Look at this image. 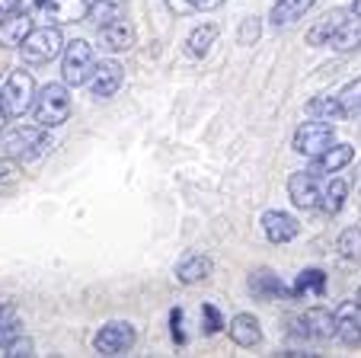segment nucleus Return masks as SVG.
<instances>
[{"label": "nucleus", "instance_id": "nucleus-20", "mask_svg": "<svg viewBox=\"0 0 361 358\" xmlns=\"http://www.w3.org/2000/svg\"><path fill=\"white\" fill-rule=\"evenodd\" d=\"M314 4L317 0H279L272 7V16H269V20H272L275 29H285V26H291V23H298Z\"/></svg>", "mask_w": 361, "mask_h": 358}, {"label": "nucleus", "instance_id": "nucleus-26", "mask_svg": "<svg viewBox=\"0 0 361 358\" xmlns=\"http://www.w3.org/2000/svg\"><path fill=\"white\" fill-rule=\"evenodd\" d=\"M42 13H48V20H58V23H71V20H83L87 13V4L83 0H48Z\"/></svg>", "mask_w": 361, "mask_h": 358}, {"label": "nucleus", "instance_id": "nucleus-41", "mask_svg": "<svg viewBox=\"0 0 361 358\" xmlns=\"http://www.w3.org/2000/svg\"><path fill=\"white\" fill-rule=\"evenodd\" d=\"M45 4H48V0H35V7H39V10H42V7H45Z\"/></svg>", "mask_w": 361, "mask_h": 358}, {"label": "nucleus", "instance_id": "nucleus-43", "mask_svg": "<svg viewBox=\"0 0 361 358\" xmlns=\"http://www.w3.org/2000/svg\"><path fill=\"white\" fill-rule=\"evenodd\" d=\"M358 112H361V109H358Z\"/></svg>", "mask_w": 361, "mask_h": 358}, {"label": "nucleus", "instance_id": "nucleus-34", "mask_svg": "<svg viewBox=\"0 0 361 358\" xmlns=\"http://www.w3.org/2000/svg\"><path fill=\"white\" fill-rule=\"evenodd\" d=\"M259 32H262L259 20H256V16H246V20L240 23V35H237V42H240V45H252V42L259 39Z\"/></svg>", "mask_w": 361, "mask_h": 358}, {"label": "nucleus", "instance_id": "nucleus-33", "mask_svg": "<svg viewBox=\"0 0 361 358\" xmlns=\"http://www.w3.org/2000/svg\"><path fill=\"white\" fill-rule=\"evenodd\" d=\"M16 179H20V163L16 160H0V192H7L16 186Z\"/></svg>", "mask_w": 361, "mask_h": 358}, {"label": "nucleus", "instance_id": "nucleus-12", "mask_svg": "<svg viewBox=\"0 0 361 358\" xmlns=\"http://www.w3.org/2000/svg\"><path fill=\"white\" fill-rule=\"evenodd\" d=\"M246 288H250V294L256 297V301H281V297H291V288H288V285L281 282V278L275 275L272 269L250 272V282H246Z\"/></svg>", "mask_w": 361, "mask_h": 358}, {"label": "nucleus", "instance_id": "nucleus-5", "mask_svg": "<svg viewBox=\"0 0 361 358\" xmlns=\"http://www.w3.org/2000/svg\"><path fill=\"white\" fill-rule=\"evenodd\" d=\"M288 323H291V336L304 339V342H326L329 336H336V317L326 307H307Z\"/></svg>", "mask_w": 361, "mask_h": 358}, {"label": "nucleus", "instance_id": "nucleus-40", "mask_svg": "<svg viewBox=\"0 0 361 358\" xmlns=\"http://www.w3.org/2000/svg\"><path fill=\"white\" fill-rule=\"evenodd\" d=\"M352 13H358V16H361V0H355V4H352Z\"/></svg>", "mask_w": 361, "mask_h": 358}, {"label": "nucleus", "instance_id": "nucleus-27", "mask_svg": "<svg viewBox=\"0 0 361 358\" xmlns=\"http://www.w3.org/2000/svg\"><path fill=\"white\" fill-rule=\"evenodd\" d=\"M16 336H23V320L13 304H0V345L7 349Z\"/></svg>", "mask_w": 361, "mask_h": 358}, {"label": "nucleus", "instance_id": "nucleus-35", "mask_svg": "<svg viewBox=\"0 0 361 358\" xmlns=\"http://www.w3.org/2000/svg\"><path fill=\"white\" fill-rule=\"evenodd\" d=\"M170 333H173V339H176L179 345L185 342V333H183V307H173V311H170Z\"/></svg>", "mask_w": 361, "mask_h": 358}, {"label": "nucleus", "instance_id": "nucleus-3", "mask_svg": "<svg viewBox=\"0 0 361 358\" xmlns=\"http://www.w3.org/2000/svg\"><path fill=\"white\" fill-rule=\"evenodd\" d=\"M61 48H64V35L58 26H39V29L32 26L29 35L23 39L20 52L29 64H48L61 54Z\"/></svg>", "mask_w": 361, "mask_h": 358}, {"label": "nucleus", "instance_id": "nucleus-13", "mask_svg": "<svg viewBox=\"0 0 361 358\" xmlns=\"http://www.w3.org/2000/svg\"><path fill=\"white\" fill-rule=\"evenodd\" d=\"M336 317V336L345 345H361V304L358 301H342L333 311Z\"/></svg>", "mask_w": 361, "mask_h": 358}, {"label": "nucleus", "instance_id": "nucleus-31", "mask_svg": "<svg viewBox=\"0 0 361 358\" xmlns=\"http://www.w3.org/2000/svg\"><path fill=\"white\" fill-rule=\"evenodd\" d=\"M166 4H170V10H176V13H204V10L221 7L224 0H166Z\"/></svg>", "mask_w": 361, "mask_h": 358}, {"label": "nucleus", "instance_id": "nucleus-2", "mask_svg": "<svg viewBox=\"0 0 361 358\" xmlns=\"http://www.w3.org/2000/svg\"><path fill=\"white\" fill-rule=\"evenodd\" d=\"M71 87L68 83H45V87L39 90V93L32 96V106H29V112H32L35 125L39 129H61L64 122L71 119Z\"/></svg>", "mask_w": 361, "mask_h": 358}, {"label": "nucleus", "instance_id": "nucleus-21", "mask_svg": "<svg viewBox=\"0 0 361 358\" xmlns=\"http://www.w3.org/2000/svg\"><path fill=\"white\" fill-rule=\"evenodd\" d=\"M342 20H345V10H329L326 16H320V20L310 26V32H307V45H314V48L326 45L336 29L342 26Z\"/></svg>", "mask_w": 361, "mask_h": 358}, {"label": "nucleus", "instance_id": "nucleus-14", "mask_svg": "<svg viewBox=\"0 0 361 358\" xmlns=\"http://www.w3.org/2000/svg\"><path fill=\"white\" fill-rule=\"evenodd\" d=\"M355 157V148L352 144H329L323 154L310 157V167H307V173L314 176H329V173H339L342 167H348Z\"/></svg>", "mask_w": 361, "mask_h": 358}, {"label": "nucleus", "instance_id": "nucleus-8", "mask_svg": "<svg viewBox=\"0 0 361 358\" xmlns=\"http://www.w3.org/2000/svg\"><path fill=\"white\" fill-rule=\"evenodd\" d=\"M135 339H137V333L128 320H112V323H106L93 336V349L99 355H125L135 345Z\"/></svg>", "mask_w": 361, "mask_h": 358}, {"label": "nucleus", "instance_id": "nucleus-6", "mask_svg": "<svg viewBox=\"0 0 361 358\" xmlns=\"http://www.w3.org/2000/svg\"><path fill=\"white\" fill-rule=\"evenodd\" d=\"M32 96H35L32 74H29V71H10V77L4 80V87H0V100H4V106H7L10 119L26 115L29 106H32Z\"/></svg>", "mask_w": 361, "mask_h": 358}, {"label": "nucleus", "instance_id": "nucleus-42", "mask_svg": "<svg viewBox=\"0 0 361 358\" xmlns=\"http://www.w3.org/2000/svg\"><path fill=\"white\" fill-rule=\"evenodd\" d=\"M355 301H358V304H361V288H358V297H355Z\"/></svg>", "mask_w": 361, "mask_h": 358}, {"label": "nucleus", "instance_id": "nucleus-32", "mask_svg": "<svg viewBox=\"0 0 361 358\" xmlns=\"http://www.w3.org/2000/svg\"><path fill=\"white\" fill-rule=\"evenodd\" d=\"M221 326H224V320H221L218 307H214V304H202V330H204V336L221 333Z\"/></svg>", "mask_w": 361, "mask_h": 358}, {"label": "nucleus", "instance_id": "nucleus-4", "mask_svg": "<svg viewBox=\"0 0 361 358\" xmlns=\"http://www.w3.org/2000/svg\"><path fill=\"white\" fill-rule=\"evenodd\" d=\"M64 58H61V74L68 87H83L93 74V64H96V52L87 39H74L61 48Z\"/></svg>", "mask_w": 361, "mask_h": 358}, {"label": "nucleus", "instance_id": "nucleus-18", "mask_svg": "<svg viewBox=\"0 0 361 358\" xmlns=\"http://www.w3.org/2000/svg\"><path fill=\"white\" fill-rule=\"evenodd\" d=\"M227 333H231V339L237 345H243V349H252V345L262 342V326L252 314H237V317L231 320V326H227Z\"/></svg>", "mask_w": 361, "mask_h": 358}, {"label": "nucleus", "instance_id": "nucleus-16", "mask_svg": "<svg viewBox=\"0 0 361 358\" xmlns=\"http://www.w3.org/2000/svg\"><path fill=\"white\" fill-rule=\"evenodd\" d=\"M214 272V263L212 256H204V253H185L183 259L176 263V282L179 285H198Z\"/></svg>", "mask_w": 361, "mask_h": 358}, {"label": "nucleus", "instance_id": "nucleus-25", "mask_svg": "<svg viewBox=\"0 0 361 358\" xmlns=\"http://www.w3.org/2000/svg\"><path fill=\"white\" fill-rule=\"evenodd\" d=\"M323 291H326V272L323 269H304L291 285V297H304V294L323 297Z\"/></svg>", "mask_w": 361, "mask_h": 358}, {"label": "nucleus", "instance_id": "nucleus-7", "mask_svg": "<svg viewBox=\"0 0 361 358\" xmlns=\"http://www.w3.org/2000/svg\"><path fill=\"white\" fill-rule=\"evenodd\" d=\"M333 138H336L333 122H326V119H310V122L298 125L291 148L298 150L300 157H317V154H323V150L333 144Z\"/></svg>", "mask_w": 361, "mask_h": 358}, {"label": "nucleus", "instance_id": "nucleus-39", "mask_svg": "<svg viewBox=\"0 0 361 358\" xmlns=\"http://www.w3.org/2000/svg\"><path fill=\"white\" fill-rule=\"evenodd\" d=\"M355 192H361V163L355 167Z\"/></svg>", "mask_w": 361, "mask_h": 358}, {"label": "nucleus", "instance_id": "nucleus-37", "mask_svg": "<svg viewBox=\"0 0 361 358\" xmlns=\"http://www.w3.org/2000/svg\"><path fill=\"white\" fill-rule=\"evenodd\" d=\"M23 7V0H0V20L7 13H13V10H20Z\"/></svg>", "mask_w": 361, "mask_h": 358}, {"label": "nucleus", "instance_id": "nucleus-15", "mask_svg": "<svg viewBox=\"0 0 361 358\" xmlns=\"http://www.w3.org/2000/svg\"><path fill=\"white\" fill-rule=\"evenodd\" d=\"M99 45L106 48V52H128V48L135 45V26H131L125 16L106 23V26H99Z\"/></svg>", "mask_w": 361, "mask_h": 358}, {"label": "nucleus", "instance_id": "nucleus-28", "mask_svg": "<svg viewBox=\"0 0 361 358\" xmlns=\"http://www.w3.org/2000/svg\"><path fill=\"white\" fill-rule=\"evenodd\" d=\"M307 115L326 119V122H339V119H345V112H342V106H339L336 96H314V100L307 102Z\"/></svg>", "mask_w": 361, "mask_h": 358}, {"label": "nucleus", "instance_id": "nucleus-22", "mask_svg": "<svg viewBox=\"0 0 361 358\" xmlns=\"http://www.w3.org/2000/svg\"><path fill=\"white\" fill-rule=\"evenodd\" d=\"M336 52H352V48L361 45V16L352 13V20H342V26L333 32V39L326 42Z\"/></svg>", "mask_w": 361, "mask_h": 358}, {"label": "nucleus", "instance_id": "nucleus-10", "mask_svg": "<svg viewBox=\"0 0 361 358\" xmlns=\"http://www.w3.org/2000/svg\"><path fill=\"white\" fill-rule=\"evenodd\" d=\"M320 176L307 173V169H298V173L288 176V196H291V202L298 205V208L304 211H314L317 205H320V183H317Z\"/></svg>", "mask_w": 361, "mask_h": 358}, {"label": "nucleus", "instance_id": "nucleus-23", "mask_svg": "<svg viewBox=\"0 0 361 358\" xmlns=\"http://www.w3.org/2000/svg\"><path fill=\"white\" fill-rule=\"evenodd\" d=\"M118 16H125V4H122V0H93V4H87L83 20H90L96 29H99V26H106V23L118 20Z\"/></svg>", "mask_w": 361, "mask_h": 358}, {"label": "nucleus", "instance_id": "nucleus-19", "mask_svg": "<svg viewBox=\"0 0 361 358\" xmlns=\"http://www.w3.org/2000/svg\"><path fill=\"white\" fill-rule=\"evenodd\" d=\"M214 42H218V26L214 23H202V26H195L189 32V39H185V52L192 54V58H208L214 48Z\"/></svg>", "mask_w": 361, "mask_h": 358}, {"label": "nucleus", "instance_id": "nucleus-36", "mask_svg": "<svg viewBox=\"0 0 361 358\" xmlns=\"http://www.w3.org/2000/svg\"><path fill=\"white\" fill-rule=\"evenodd\" d=\"M7 355H10V358H20V355H32V342H29V339H23V336H16L13 342L7 345Z\"/></svg>", "mask_w": 361, "mask_h": 358}, {"label": "nucleus", "instance_id": "nucleus-9", "mask_svg": "<svg viewBox=\"0 0 361 358\" xmlns=\"http://www.w3.org/2000/svg\"><path fill=\"white\" fill-rule=\"evenodd\" d=\"M87 83H90V93H93L96 100H112L125 83V71H122V64L112 61V58L109 61H96Z\"/></svg>", "mask_w": 361, "mask_h": 358}, {"label": "nucleus", "instance_id": "nucleus-24", "mask_svg": "<svg viewBox=\"0 0 361 358\" xmlns=\"http://www.w3.org/2000/svg\"><path fill=\"white\" fill-rule=\"evenodd\" d=\"M345 198H348V183L345 179H329L326 189H320V205L317 208L323 215H339L345 208Z\"/></svg>", "mask_w": 361, "mask_h": 358}, {"label": "nucleus", "instance_id": "nucleus-30", "mask_svg": "<svg viewBox=\"0 0 361 358\" xmlns=\"http://www.w3.org/2000/svg\"><path fill=\"white\" fill-rule=\"evenodd\" d=\"M339 250L345 259H361V227H348L339 234Z\"/></svg>", "mask_w": 361, "mask_h": 358}, {"label": "nucleus", "instance_id": "nucleus-29", "mask_svg": "<svg viewBox=\"0 0 361 358\" xmlns=\"http://www.w3.org/2000/svg\"><path fill=\"white\" fill-rule=\"evenodd\" d=\"M336 100H339V106H342V112H345V115L358 112V109H361V77H355V80L348 83L339 96H336Z\"/></svg>", "mask_w": 361, "mask_h": 358}, {"label": "nucleus", "instance_id": "nucleus-17", "mask_svg": "<svg viewBox=\"0 0 361 358\" xmlns=\"http://www.w3.org/2000/svg\"><path fill=\"white\" fill-rule=\"evenodd\" d=\"M29 29H32V16L29 13H23V10L7 13L4 20H0V45L4 48H20L23 39L29 35Z\"/></svg>", "mask_w": 361, "mask_h": 358}, {"label": "nucleus", "instance_id": "nucleus-1", "mask_svg": "<svg viewBox=\"0 0 361 358\" xmlns=\"http://www.w3.org/2000/svg\"><path fill=\"white\" fill-rule=\"evenodd\" d=\"M51 148H55V141H51L48 129H39V125H10L0 135L4 157H10L16 163H32L39 157H45Z\"/></svg>", "mask_w": 361, "mask_h": 358}, {"label": "nucleus", "instance_id": "nucleus-38", "mask_svg": "<svg viewBox=\"0 0 361 358\" xmlns=\"http://www.w3.org/2000/svg\"><path fill=\"white\" fill-rule=\"evenodd\" d=\"M10 122V115H7V106H4V100H0V129Z\"/></svg>", "mask_w": 361, "mask_h": 358}, {"label": "nucleus", "instance_id": "nucleus-11", "mask_svg": "<svg viewBox=\"0 0 361 358\" xmlns=\"http://www.w3.org/2000/svg\"><path fill=\"white\" fill-rule=\"evenodd\" d=\"M262 234H266L269 244L285 246L300 234V224H298V217L288 215V211H266V215H262Z\"/></svg>", "mask_w": 361, "mask_h": 358}]
</instances>
